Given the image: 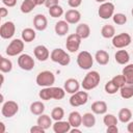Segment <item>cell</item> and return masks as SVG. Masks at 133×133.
Instances as JSON below:
<instances>
[{
	"label": "cell",
	"mask_w": 133,
	"mask_h": 133,
	"mask_svg": "<svg viewBox=\"0 0 133 133\" xmlns=\"http://www.w3.org/2000/svg\"><path fill=\"white\" fill-rule=\"evenodd\" d=\"M101 81V76L97 71L88 72L81 82V86L84 90H91L96 88Z\"/></svg>",
	"instance_id": "1"
},
{
	"label": "cell",
	"mask_w": 133,
	"mask_h": 133,
	"mask_svg": "<svg viewBox=\"0 0 133 133\" xmlns=\"http://www.w3.org/2000/svg\"><path fill=\"white\" fill-rule=\"evenodd\" d=\"M50 58L53 62H56V63L63 65V66L68 65L71 62L70 55L64 50H62L61 48H56V49L52 50V52L50 54Z\"/></svg>",
	"instance_id": "2"
},
{
	"label": "cell",
	"mask_w": 133,
	"mask_h": 133,
	"mask_svg": "<svg viewBox=\"0 0 133 133\" xmlns=\"http://www.w3.org/2000/svg\"><path fill=\"white\" fill-rule=\"evenodd\" d=\"M35 82L38 86L42 87L53 86V84L55 83V75L51 71H43L37 74L35 78Z\"/></svg>",
	"instance_id": "3"
},
{
	"label": "cell",
	"mask_w": 133,
	"mask_h": 133,
	"mask_svg": "<svg viewBox=\"0 0 133 133\" xmlns=\"http://www.w3.org/2000/svg\"><path fill=\"white\" fill-rule=\"evenodd\" d=\"M77 64L82 70H89L94 64V57L88 51H81L77 56Z\"/></svg>",
	"instance_id": "4"
},
{
	"label": "cell",
	"mask_w": 133,
	"mask_h": 133,
	"mask_svg": "<svg viewBox=\"0 0 133 133\" xmlns=\"http://www.w3.org/2000/svg\"><path fill=\"white\" fill-rule=\"evenodd\" d=\"M132 42V37L127 32H122L112 37V46L117 49H123L128 47Z\"/></svg>",
	"instance_id": "5"
},
{
	"label": "cell",
	"mask_w": 133,
	"mask_h": 133,
	"mask_svg": "<svg viewBox=\"0 0 133 133\" xmlns=\"http://www.w3.org/2000/svg\"><path fill=\"white\" fill-rule=\"evenodd\" d=\"M24 43L25 42L20 38L12 39L6 47V50H5L6 54L8 56H17V55L21 54L24 50Z\"/></svg>",
	"instance_id": "6"
},
{
	"label": "cell",
	"mask_w": 133,
	"mask_h": 133,
	"mask_svg": "<svg viewBox=\"0 0 133 133\" xmlns=\"http://www.w3.org/2000/svg\"><path fill=\"white\" fill-rule=\"evenodd\" d=\"M19 111V104L15 101H6L2 104V107H1V113L4 117L6 118H9V117H12L15 116Z\"/></svg>",
	"instance_id": "7"
},
{
	"label": "cell",
	"mask_w": 133,
	"mask_h": 133,
	"mask_svg": "<svg viewBox=\"0 0 133 133\" xmlns=\"http://www.w3.org/2000/svg\"><path fill=\"white\" fill-rule=\"evenodd\" d=\"M81 41L82 38L75 32V33H72L70 35H68L66 37V42H65V47H66V50L71 53H75L79 50L80 48V45H81Z\"/></svg>",
	"instance_id": "8"
},
{
	"label": "cell",
	"mask_w": 133,
	"mask_h": 133,
	"mask_svg": "<svg viewBox=\"0 0 133 133\" xmlns=\"http://www.w3.org/2000/svg\"><path fill=\"white\" fill-rule=\"evenodd\" d=\"M88 101V94L86 91L83 90H78L77 92L73 94L69 100L70 105L73 107H78V106H82L85 105Z\"/></svg>",
	"instance_id": "9"
},
{
	"label": "cell",
	"mask_w": 133,
	"mask_h": 133,
	"mask_svg": "<svg viewBox=\"0 0 133 133\" xmlns=\"http://www.w3.org/2000/svg\"><path fill=\"white\" fill-rule=\"evenodd\" d=\"M114 4L109 2V1H106L104 3H101L99 9H98V15L101 19L103 20H108L110 19L113 15H114Z\"/></svg>",
	"instance_id": "10"
},
{
	"label": "cell",
	"mask_w": 133,
	"mask_h": 133,
	"mask_svg": "<svg viewBox=\"0 0 133 133\" xmlns=\"http://www.w3.org/2000/svg\"><path fill=\"white\" fill-rule=\"evenodd\" d=\"M34 59L32 56L29 54H21L18 57V65L23 70V71H31L34 68Z\"/></svg>",
	"instance_id": "11"
},
{
	"label": "cell",
	"mask_w": 133,
	"mask_h": 133,
	"mask_svg": "<svg viewBox=\"0 0 133 133\" xmlns=\"http://www.w3.org/2000/svg\"><path fill=\"white\" fill-rule=\"evenodd\" d=\"M15 32H16V26L15 23L11 21L4 22L0 27V36L4 39L11 38L15 35Z\"/></svg>",
	"instance_id": "12"
},
{
	"label": "cell",
	"mask_w": 133,
	"mask_h": 133,
	"mask_svg": "<svg viewBox=\"0 0 133 133\" xmlns=\"http://www.w3.org/2000/svg\"><path fill=\"white\" fill-rule=\"evenodd\" d=\"M33 27L37 31H44L48 27V20L43 14H37L33 18Z\"/></svg>",
	"instance_id": "13"
},
{
	"label": "cell",
	"mask_w": 133,
	"mask_h": 133,
	"mask_svg": "<svg viewBox=\"0 0 133 133\" xmlns=\"http://www.w3.org/2000/svg\"><path fill=\"white\" fill-rule=\"evenodd\" d=\"M33 54L34 57L39 60V61H46L49 57H50V52L48 50V48L44 45H38L33 49Z\"/></svg>",
	"instance_id": "14"
},
{
	"label": "cell",
	"mask_w": 133,
	"mask_h": 133,
	"mask_svg": "<svg viewBox=\"0 0 133 133\" xmlns=\"http://www.w3.org/2000/svg\"><path fill=\"white\" fill-rule=\"evenodd\" d=\"M63 88H64V90H65L68 94L73 95V94H75V92H77V91L79 90V88H80V83H79V81H78L77 79H75V78H69V79H66V80L64 81V86H63Z\"/></svg>",
	"instance_id": "15"
},
{
	"label": "cell",
	"mask_w": 133,
	"mask_h": 133,
	"mask_svg": "<svg viewBox=\"0 0 133 133\" xmlns=\"http://www.w3.org/2000/svg\"><path fill=\"white\" fill-rule=\"evenodd\" d=\"M71 124L69 123V121H55V123L52 125L53 131L55 133H68L71 130Z\"/></svg>",
	"instance_id": "16"
},
{
	"label": "cell",
	"mask_w": 133,
	"mask_h": 133,
	"mask_svg": "<svg viewBox=\"0 0 133 133\" xmlns=\"http://www.w3.org/2000/svg\"><path fill=\"white\" fill-rule=\"evenodd\" d=\"M64 20L69 23V24H77L79 23V21L81 20V14L79 10L73 8V9H69L66 10V12L64 14Z\"/></svg>",
	"instance_id": "17"
},
{
	"label": "cell",
	"mask_w": 133,
	"mask_h": 133,
	"mask_svg": "<svg viewBox=\"0 0 133 133\" xmlns=\"http://www.w3.org/2000/svg\"><path fill=\"white\" fill-rule=\"evenodd\" d=\"M55 33L59 36H63L69 32V23L65 20H60L56 22L55 27H54Z\"/></svg>",
	"instance_id": "18"
},
{
	"label": "cell",
	"mask_w": 133,
	"mask_h": 133,
	"mask_svg": "<svg viewBox=\"0 0 133 133\" xmlns=\"http://www.w3.org/2000/svg\"><path fill=\"white\" fill-rule=\"evenodd\" d=\"M91 111L95 114H105L107 112V104L104 101H96L91 104Z\"/></svg>",
	"instance_id": "19"
},
{
	"label": "cell",
	"mask_w": 133,
	"mask_h": 133,
	"mask_svg": "<svg viewBox=\"0 0 133 133\" xmlns=\"http://www.w3.org/2000/svg\"><path fill=\"white\" fill-rule=\"evenodd\" d=\"M69 123L73 128H78L82 125V115L78 111H72L69 114Z\"/></svg>",
	"instance_id": "20"
},
{
	"label": "cell",
	"mask_w": 133,
	"mask_h": 133,
	"mask_svg": "<svg viewBox=\"0 0 133 133\" xmlns=\"http://www.w3.org/2000/svg\"><path fill=\"white\" fill-rule=\"evenodd\" d=\"M114 58H115V61L118 64L126 65L130 60V55L126 50H118V51H116V53L114 55Z\"/></svg>",
	"instance_id": "21"
},
{
	"label": "cell",
	"mask_w": 133,
	"mask_h": 133,
	"mask_svg": "<svg viewBox=\"0 0 133 133\" xmlns=\"http://www.w3.org/2000/svg\"><path fill=\"white\" fill-rule=\"evenodd\" d=\"M96 61L101 65H106L109 62V54L105 50H98L95 54Z\"/></svg>",
	"instance_id": "22"
},
{
	"label": "cell",
	"mask_w": 133,
	"mask_h": 133,
	"mask_svg": "<svg viewBox=\"0 0 133 133\" xmlns=\"http://www.w3.org/2000/svg\"><path fill=\"white\" fill-rule=\"evenodd\" d=\"M76 33L82 39H85L90 35V28L86 23H81L76 27Z\"/></svg>",
	"instance_id": "23"
},
{
	"label": "cell",
	"mask_w": 133,
	"mask_h": 133,
	"mask_svg": "<svg viewBox=\"0 0 133 133\" xmlns=\"http://www.w3.org/2000/svg\"><path fill=\"white\" fill-rule=\"evenodd\" d=\"M50 88V97L51 99H54V100H61L64 98L65 96V90L64 88H61V87H55V86H49Z\"/></svg>",
	"instance_id": "24"
},
{
	"label": "cell",
	"mask_w": 133,
	"mask_h": 133,
	"mask_svg": "<svg viewBox=\"0 0 133 133\" xmlns=\"http://www.w3.org/2000/svg\"><path fill=\"white\" fill-rule=\"evenodd\" d=\"M119 95L125 100L131 99L133 97V83H126L124 86H122L119 88Z\"/></svg>",
	"instance_id": "25"
},
{
	"label": "cell",
	"mask_w": 133,
	"mask_h": 133,
	"mask_svg": "<svg viewBox=\"0 0 133 133\" xmlns=\"http://www.w3.org/2000/svg\"><path fill=\"white\" fill-rule=\"evenodd\" d=\"M117 118L121 123L123 124H126V123H129L132 118V111L129 109V108H122L119 111H118V114H117Z\"/></svg>",
	"instance_id": "26"
},
{
	"label": "cell",
	"mask_w": 133,
	"mask_h": 133,
	"mask_svg": "<svg viewBox=\"0 0 133 133\" xmlns=\"http://www.w3.org/2000/svg\"><path fill=\"white\" fill-rule=\"evenodd\" d=\"M82 125L85 128H92L96 125V117L94 112H86L82 115Z\"/></svg>",
	"instance_id": "27"
},
{
	"label": "cell",
	"mask_w": 133,
	"mask_h": 133,
	"mask_svg": "<svg viewBox=\"0 0 133 133\" xmlns=\"http://www.w3.org/2000/svg\"><path fill=\"white\" fill-rule=\"evenodd\" d=\"M21 36H22V39L25 43H31L32 41L35 39L36 33H35V30L32 29V28H25V29H23V31L21 33Z\"/></svg>",
	"instance_id": "28"
},
{
	"label": "cell",
	"mask_w": 133,
	"mask_h": 133,
	"mask_svg": "<svg viewBox=\"0 0 133 133\" xmlns=\"http://www.w3.org/2000/svg\"><path fill=\"white\" fill-rule=\"evenodd\" d=\"M36 123H37V125L43 127L45 130H48L52 126V117H50L48 114H44L43 113V114L38 115Z\"/></svg>",
	"instance_id": "29"
},
{
	"label": "cell",
	"mask_w": 133,
	"mask_h": 133,
	"mask_svg": "<svg viewBox=\"0 0 133 133\" xmlns=\"http://www.w3.org/2000/svg\"><path fill=\"white\" fill-rule=\"evenodd\" d=\"M45 111V105L41 101H35L30 104V112L34 115H41Z\"/></svg>",
	"instance_id": "30"
},
{
	"label": "cell",
	"mask_w": 133,
	"mask_h": 133,
	"mask_svg": "<svg viewBox=\"0 0 133 133\" xmlns=\"http://www.w3.org/2000/svg\"><path fill=\"white\" fill-rule=\"evenodd\" d=\"M122 74L124 75L126 82L132 84L133 83V63L126 64L122 71Z\"/></svg>",
	"instance_id": "31"
},
{
	"label": "cell",
	"mask_w": 133,
	"mask_h": 133,
	"mask_svg": "<svg viewBox=\"0 0 133 133\" xmlns=\"http://www.w3.org/2000/svg\"><path fill=\"white\" fill-rule=\"evenodd\" d=\"M101 35L104 38H112L115 35V28L112 25H104L101 29Z\"/></svg>",
	"instance_id": "32"
},
{
	"label": "cell",
	"mask_w": 133,
	"mask_h": 133,
	"mask_svg": "<svg viewBox=\"0 0 133 133\" xmlns=\"http://www.w3.org/2000/svg\"><path fill=\"white\" fill-rule=\"evenodd\" d=\"M12 70V62L10 59L0 56V71L2 73H9Z\"/></svg>",
	"instance_id": "33"
},
{
	"label": "cell",
	"mask_w": 133,
	"mask_h": 133,
	"mask_svg": "<svg viewBox=\"0 0 133 133\" xmlns=\"http://www.w3.org/2000/svg\"><path fill=\"white\" fill-rule=\"evenodd\" d=\"M35 6H36V4L32 0H24L22 2V4H21L20 9H21V11L23 14H29L34 9Z\"/></svg>",
	"instance_id": "34"
},
{
	"label": "cell",
	"mask_w": 133,
	"mask_h": 133,
	"mask_svg": "<svg viewBox=\"0 0 133 133\" xmlns=\"http://www.w3.org/2000/svg\"><path fill=\"white\" fill-rule=\"evenodd\" d=\"M48 11H49L50 17H52V18H59V17H61L63 15V8L59 4L50 7Z\"/></svg>",
	"instance_id": "35"
},
{
	"label": "cell",
	"mask_w": 133,
	"mask_h": 133,
	"mask_svg": "<svg viewBox=\"0 0 133 133\" xmlns=\"http://www.w3.org/2000/svg\"><path fill=\"white\" fill-rule=\"evenodd\" d=\"M64 116V110L61 107H55L51 111V117L54 121H60Z\"/></svg>",
	"instance_id": "36"
},
{
	"label": "cell",
	"mask_w": 133,
	"mask_h": 133,
	"mask_svg": "<svg viewBox=\"0 0 133 133\" xmlns=\"http://www.w3.org/2000/svg\"><path fill=\"white\" fill-rule=\"evenodd\" d=\"M117 122H118V118L115 115L111 114V113H107L103 117V123L107 127L108 126H111V125H117Z\"/></svg>",
	"instance_id": "37"
},
{
	"label": "cell",
	"mask_w": 133,
	"mask_h": 133,
	"mask_svg": "<svg viewBox=\"0 0 133 133\" xmlns=\"http://www.w3.org/2000/svg\"><path fill=\"white\" fill-rule=\"evenodd\" d=\"M104 89H105V91H106L108 95H114V94H116L117 91H119V88L112 82V80L108 81V82L105 84Z\"/></svg>",
	"instance_id": "38"
},
{
	"label": "cell",
	"mask_w": 133,
	"mask_h": 133,
	"mask_svg": "<svg viewBox=\"0 0 133 133\" xmlns=\"http://www.w3.org/2000/svg\"><path fill=\"white\" fill-rule=\"evenodd\" d=\"M112 20L116 25H124L127 23V17L125 14H122V12L114 14L112 16Z\"/></svg>",
	"instance_id": "39"
},
{
	"label": "cell",
	"mask_w": 133,
	"mask_h": 133,
	"mask_svg": "<svg viewBox=\"0 0 133 133\" xmlns=\"http://www.w3.org/2000/svg\"><path fill=\"white\" fill-rule=\"evenodd\" d=\"M112 82L118 87V88H121L122 86H124L127 82H126V79H125V77H124V75L122 74V75H116V76H114L112 79Z\"/></svg>",
	"instance_id": "40"
},
{
	"label": "cell",
	"mask_w": 133,
	"mask_h": 133,
	"mask_svg": "<svg viewBox=\"0 0 133 133\" xmlns=\"http://www.w3.org/2000/svg\"><path fill=\"white\" fill-rule=\"evenodd\" d=\"M45 131L46 130L43 127H41L39 125H35L30 128V133H45Z\"/></svg>",
	"instance_id": "41"
},
{
	"label": "cell",
	"mask_w": 133,
	"mask_h": 133,
	"mask_svg": "<svg viewBox=\"0 0 133 133\" xmlns=\"http://www.w3.org/2000/svg\"><path fill=\"white\" fill-rule=\"evenodd\" d=\"M82 3V0H68V4L69 6L73 7V8H77L81 5Z\"/></svg>",
	"instance_id": "42"
},
{
	"label": "cell",
	"mask_w": 133,
	"mask_h": 133,
	"mask_svg": "<svg viewBox=\"0 0 133 133\" xmlns=\"http://www.w3.org/2000/svg\"><path fill=\"white\" fill-rule=\"evenodd\" d=\"M58 2H59V0H45L44 4H45V6L47 8H50V7L54 6V5H57Z\"/></svg>",
	"instance_id": "43"
},
{
	"label": "cell",
	"mask_w": 133,
	"mask_h": 133,
	"mask_svg": "<svg viewBox=\"0 0 133 133\" xmlns=\"http://www.w3.org/2000/svg\"><path fill=\"white\" fill-rule=\"evenodd\" d=\"M1 1L7 7H14L17 4V0H1Z\"/></svg>",
	"instance_id": "44"
},
{
	"label": "cell",
	"mask_w": 133,
	"mask_h": 133,
	"mask_svg": "<svg viewBox=\"0 0 133 133\" xmlns=\"http://www.w3.org/2000/svg\"><path fill=\"white\" fill-rule=\"evenodd\" d=\"M106 132L107 133H117L118 132V128L116 127V125H111V126L107 127Z\"/></svg>",
	"instance_id": "45"
},
{
	"label": "cell",
	"mask_w": 133,
	"mask_h": 133,
	"mask_svg": "<svg viewBox=\"0 0 133 133\" xmlns=\"http://www.w3.org/2000/svg\"><path fill=\"white\" fill-rule=\"evenodd\" d=\"M7 15H8V10H7V8H5V7H1V8H0V18L3 19V18H5Z\"/></svg>",
	"instance_id": "46"
},
{
	"label": "cell",
	"mask_w": 133,
	"mask_h": 133,
	"mask_svg": "<svg viewBox=\"0 0 133 133\" xmlns=\"http://www.w3.org/2000/svg\"><path fill=\"white\" fill-rule=\"evenodd\" d=\"M127 130H128V132H130V133H133V122H129V123H128V126H127Z\"/></svg>",
	"instance_id": "47"
},
{
	"label": "cell",
	"mask_w": 133,
	"mask_h": 133,
	"mask_svg": "<svg viewBox=\"0 0 133 133\" xmlns=\"http://www.w3.org/2000/svg\"><path fill=\"white\" fill-rule=\"evenodd\" d=\"M0 127H1L0 133H4V132H5V125H4L3 122H0Z\"/></svg>",
	"instance_id": "48"
},
{
	"label": "cell",
	"mask_w": 133,
	"mask_h": 133,
	"mask_svg": "<svg viewBox=\"0 0 133 133\" xmlns=\"http://www.w3.org/2000/svg\"><path fill=\"white\" fill-rule=\"evenodd\" d=\"M32 1L36 4V6H37V5H42V4L45 3V0H32Z\"/></svg>",
	"instance_id": "49"
},
{
	"label": "cell",
	"mask_w": 133,
	"mask_h": 133,
	"mask_svg": "<svg viewBox=\"0 0 133 133\" xmlns=\"http://www.w3.org/2000/svg\"><path fill=\"white\" fill-rule=\"evenodd\" d=\"M70 132L71 133H81V130L78 129V128H73V129L70 130Z\"/></svg>",
	"instance_id": "50"
},
{
	"label": "cell",
	"mask_w": 133,
	"mask_h": 133,
	"mask_svg": "<svg viewBox=\"0 0 133 133\" xmlns=\"http://www.w3.org/2000/svg\"><path fill=\"white\" fill-rule=\"evenodd\" d=\"M3 83H4V76L1 74V85H2Z\"/></svg>",
	"instance_id": "51"
},
{
	"label": "cell",
	"mask_w": 133,
	"mask_h": 133,
	"mask_svg": "<svg viewBox=\"0 0 133 133\" xmlns=\"http://www.w3.org/2000/svg\"><path fill=\"white\" fill-rule=\"evenodd\" d=\"M96 2H99V3H104V2H106L107 0H95Z\"/></svg>",
	"instance_id": "52"
},
{
	"label": "cell",
	"mask_w": 133,
	"mask_h": 133,
	"mask_svg": "<svg viewBox=\"0 0 133 133\" xmlns=\"http://www.w3.org/2000/svg\"><path fill=\"white\" fill-rule=\"evenodd\" d=\"M131 14H132V17H133V8H132V10H131Z\"/></svg>",
	"instance_id": "53"
}]
</instances>
